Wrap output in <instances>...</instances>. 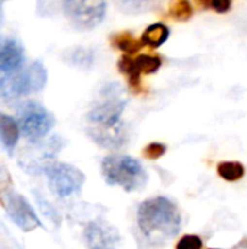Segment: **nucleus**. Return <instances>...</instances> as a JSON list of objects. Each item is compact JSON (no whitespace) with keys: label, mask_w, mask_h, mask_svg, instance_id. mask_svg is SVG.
Masks as SVG:
<instances>
[{"label":"nucleus","mask_w":247,"mask_h":249,"mask_svg":"<svg viewBox=\"0 0 247 249\" xmlns=\"http://www.w3.org/2000/svg\"><path fill=\"white\" fill-rule=\"evenodd\" d=\"M137 223L147 241L162 245L179 233L181 214L172 200L154 197L144 200L138 206Z\"/></svg>","instance_id":"obj_1"},{"label":"nucleus","mask_w":247,"mask_h":249,"mask_svg":"<svg viewBox=\"0 0 247 249\" xmlns=\"http://www.w3.org/2000/svg\"><path fill=\"white\" fill-rule=\"evenodd\" d=\"M48 80L45 66L35 60L25 70H15L0 77V99L4 102L17 101L23 96L41 92Z\"/></svg>","instance_id":"obj_2"},{"label":"nucleus","mask_w":247,"mask_h":249,"mask_svg":"<svg viewBox=\"0 0 247 249\" xmlns=\"http://www.w3.org/2000/svg\"><path fill=\"white\" fill-rule=\"evenodd\" d=\"M102 175L109 185H118L127 193L137 191L147 184V172L143 165L125 155H111L102 160Z\"/></svg>","instance_id":"obj_3"},{"label":"nucleus","mask_w":247,"mask_h":249,"mask_svg":"<svg viewBox=\"0 0 247 249\" xmlns=\"http://www.w3.org/2000/svg\"><path fill=\"white\" fill-rule=\"evenodd\" d=\"M20 134L31 143L44 140L55 124L54 115L39 102L26 101L17 108Z\"/></svg>","instance_id":"obj_4"},{"label":"nucleus","mask_w":247,"mask_h":249,"mask_svg":"<svg viewBox=\"0 0 247 249\" xmlns=\"http://www.w3.org/2000/svg\"><path fill=\"white\" fill-rule=\"evenodd\" d=\"M125 90L116 83L111 82L100 89V101L89 111L87 121L92 125H115L121 121L125 108Z\"/></svg>","instance_id":"obj_5"},{"label":"nucleus","mask_w":247,"mask_h":249,"mask_svg":"<svg viewBox=\"0 0 247 249\" xmlns=\"http://www.w3.org/2000/svg\"><path fill=\"white\" fill-rule=\"evenodd\" d=\"M63 12L73 28L90 31L106 15V0H63Z\"/></svg>","instance_id":"obj_6"},{"label":"nucleus","mask_w":247,"mask_h":249,"mask_svg":"<svg viewBox=\"0 0 247 249\" xmlns=\"http://www.w3.org/2000/svg\"><path fill=\"white\" fill-rule=\"evenodd\" d=\"M44 172L48 178L49 190L58 197H70L79 193L86 179L80 169L61 162H51Z\"/></svg>","instance_id":"obj_7"},{"label":"nucleus","mask_w":247,"mask_h":249,"mask_svg":"<svg viewBox=\"0 0 247 249\" xmlns=\"http://www.w3.org/2000/svg\"><path fill=\"white\" fill-rule=\"evenodd\" d=\"M1 206L9 219L23 232H32L41 226V220L29 201L13 190H6L1 196Z\"/></svg>","instance_id":"obj_8"},{"label":"nucleus","mask_w":247,"mask_h":249,"mask_svg":"<svg viewBox=\"0 0 247 249\" xmlns=\"http://www.w3.org/2000/svg\"><path fill=\"white\" fill-rule=\"evenodd\" d=\"M87 249H119V232L103 220H93L86 225L83 232Z\"/></svg>","instance_id":"obj_9"},{"label":"nucleus","mask_w":247,"mask_h":249,"mask_svg":"<svg viewBox=\"0 0 247 249\" xmlns=\"http://www.w3.org/2000/svg\"><path fill=\"white\" fill-rule=\"evenodd\" d=\"M90 139L100 147L116 150L128 142V127L119 121L115 125H92L87 128Z\"/></svg>","instance_id":"obj_10"},{"label":"nucleus","mask_w":247,"mask_h":249,"mask_svg":"<svg viewBox=\"0 0 247 249\" xmlns=\"http://www.w3.org/2000/svg\"><path fill=\"white\" fill-rule=\"evenodd\" d=\"M25 61V50L16 38L0 39V71L10 73L19 70Z\"/></svg>","instance_id":"obj_11"},{"label":"nucleus","mask_w":247,"mask_h":249,"mask_svg":"<svg viewBox=\"0 0 247 249\" xmlns=\"http://www.w3.org/2000/svg\"><path fill=\"white\" fill-rule=\"evenodd\" d=\"M19 137H20L19 123L13 117L0 112V143L9 153H12L16 149Z\"/></svg>","instance_id":"obj_12"},{"label":"nucleus","mask_w":247,"mask_h":249,"mask_svg":"<svg viewBox=\"0 0 247 249\" xmlns=\"http://www.w3.org/2000/svg\"><path fill=\"white\" fill-rule=\"evenodd\" d=\"M118 69L122 74H125L130 89L134 93H140L143 92V86H141V73L135 64V58H131L130 55H122L121 60L118 61Z\"/></svg>","instance_id":"obj_13"},{"label":"nucleus","mask_w":247,"mask_h":249,"mask_svg":"<svg viewBox=\"0 0 247 249\" xmlns=\"http://www.w3.org/2000/svg\"><path fill=\"white\" fill-rule=\"evenodd\" d=\"M169 34H170V31L165 23H153L144 29V32L141 35V42H143V45L157 48L167 41Z\"/></svg>","instance_id":"obj_14"},{"label":"nucleus","mask_w":247,"mask_h":249,"mask_svg":"<svg viewBox=\"0 0 247 249\" xmlns=\"http://www.w3.org/2000/svg\"><path fill=\"white\" fill-rule=\"evenodd\" d=\"M64 61L77 69H90L95 61V54L89 48L76 47L64 53Z\"/></svg>","instance_id":"obj_15"},{"label":"nucleus","mask_w":247,"mask_h":249,"mask_svg":"<svg viewBox=\"0 0 247 249\" xmlns=\"http://www.w3.org/2000/svg\"><path fill=\"white\" fill-rule=\"evenodd\" d=\"M111 45L125 54H134L143 48L141 39H135L130 32H118L111 35Z\"/></svg>","instance_id":"obj_16"},{"label":"nucleus","mask_w":247,"mask_h":249,"mask_svg":"<svg viewBox=\"0 0 247 249\" xmlns=\"http://www.w3.org/2000/svg\"><path fill=\"white\" fill-rule=\"evenodd\" d=\"M114 3L124 13L137 15L151 10L156 6L157 0H114Z\"/></svg>","instance_id":"obj_17"},{"label":"nucleus","mask_w":247,"mask_h":249,"mask_svg":"<svg viewBox=\"0 0 247 249\" xmlns=\"http://www.w3.org/2000/svg\"><path fill=\"white\" fill-rule=\"evenodd\" d=\"M217 172L223 179L229 182H236L245 177V166L240 162H220L217 166Z\"/></svg>","instance_id":"obj_18"},{"label":"nucleus","mask_w":247,"mask_h":249,"mask_svg":"<svg viewBox=\"0 0 247 249\" xmlns=\"http://www.w3.org/2000/svg\"><path fill=\"white\" fill-rule=\"evenodd\" d=\"M192 4L189 0H170L169 15L178 22H188L192 18Z\"/></svg>","instance_id":"obj_19"},{"label":"nucleus","mask_w":247,"mask_h":249,"mask_svg":"<svg viewBox=\"0 0 247 249\" xmlns=\"http://www.w3.org/2000/svg\"><path fill=\"white\" fill-rule=\"evenodd\" d=\"M135 64L141 74H151V73H156L162 67V60L157 55L141 54L135 58Z\"/></svg>","instance_id":"obj_20"},{"label":"nucleus","mask_w":247,"mask_h":249,"mask_svg":"<svg viewBox=\"0 0 247 249\" xmlns=\"http://www.w3.org/2000/svg\"><path fill=\"white\" fill-rule=\"evenodd\" d=\"M166 150H167L166 146L162 144V143H150V144H147V146L143 149V156H144L146 159L154 160V159L162 158V156L166 153Z\"/></svg>","instance_id":"obj_21"},{"label":"nucleus","mask_w":247,"mask_h":249,"mask_svg":"<svg viewBox=\"0 0 247 249\" xmlns=\"http://www.w3.org/2000/svg\"><path fill=\"white\" fill-rule=\"evenodd\" d=\"M176 249H202V239L197 235H185L176 244Z\"/></svg>","instance_id":"obj_22"},{"label":"nucleus","mask_w":247,"mask_h":249,"mask_svg":"<svg viewBox=\"0 0 247 249\" xmlns=\"http://www.w3.org/2000/svg\"><path fill=\"white\" fill-rule=\"evenodd\" d=\"M213 9L218 13H227L231 9V0H213Z\"/></svg>","instance_id":"obj_23"},{"label":"nucleus","mask_w":247,"mask_h":249,"mask_svg":"<svg viewBox=\"0 0 247 249\" xmlns=\"http://www.w3.org/2000/svg\"><path fill=\"white\" fill-rule=\"evenodd\" d=\"M195 4L199 9H211L213 7V0H195Z\"/></svg>","instance_id":"obj_24"},{"label":"nucleus","mask_w":247,"mask_h":249,"mask_svg":"<svg viewBox=\"0 0 247 249\" xmlns=\"http://www.w3.org/2000/svg\"><path fill=\"white\" fill-rule=\"evenodd\" d=\"M3 23H4V12H3V6L0 3V29H1Z\"/></svg>","instance_id":"obj_25"},{"label":"nucleus","mask_w":247,"mask_h":249,"mask_svg":"<svg viewBox=\"0 0 247 249\" xmlns=\"http://www.w3.org/2000/svg\"><path fill=\"white\" fill-rule=\"evenodd\" d=\"M210 249H217V248H210Z\"/></svg>","instance_id":"obj_26"}]
</instances>
